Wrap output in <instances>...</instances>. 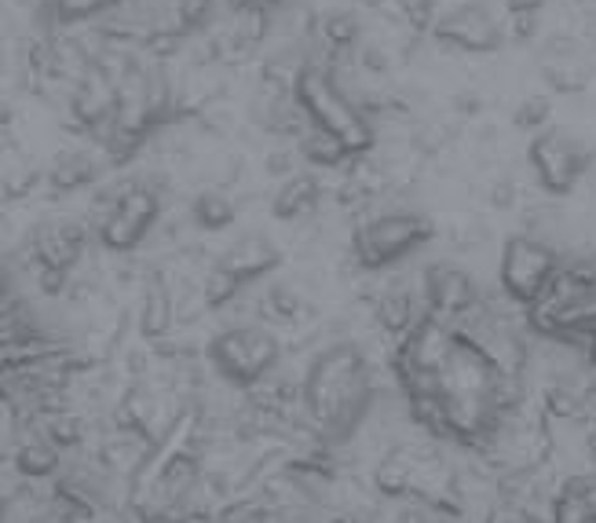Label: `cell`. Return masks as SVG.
Here are the masks:
<instances>
[{
    "label": "cell",
    "instance_id": "obj_6",
    "mask_svg": "<svg viewBox=\"0 0 596 523\" xmlns=\"http://www.w3.org/2000/svg\"><path fill=\"white\" fill-rule=\"evenodd\" d=\"M161 213V198L155 187H125V191L107 205L103 220H99V242L113 253H129L147 239Z\"/></svg>",
    "mask_w": 596,
    "mask_h": 523
},
{
    "label": "cell",
    "instance_id": "obj_32",
    "mask_svg": "<svg viewBox=\"0 0 596 523\" xmlns=\"http://www.w3.org/2000/svg\"><path fill=\"white\" fill-rule=\"evenodd\" d=\"M103 4H107V8H113V4H118V0H103Z\"/></svg>",
    "mask_w": 596,
    "mask_h": 523
},
{
    "label": "cell",
    "instance_id": "obj_2",
    "mask_svg": "<svg viewBox=\"0 0 596 523\" xmlns=\"http://www.w3.org/2000/svg\"><path fill=\"white\" fill-rule=\"evenodd\" d=\"M294 95L308 118L311 129L329 132L334 140H340V147L355 158L366 154L374 147V124L362 114V107L340 89L334 81V73L319 62H304L294 84Z\"/></svg>",
    "mask_w": 596,
    "mask_h": 523
},
{
    "label": "cell",
    "instance_id": "obj_9",
    "mask_svg": "<svg viewBox=\"0 0 596 523\" xmlns=\"http://www.w3.org/2000/svg\"><path fill=\"white\" fill-rule=\"evenodd\" d=\"M433 30H436L439 41L461 48V52H498L501 41H505L501 22L494 19L484 4L454 8V11H447V16L436 22Z\"/></svg>",
    "mask_w": 596,
    "mask_h": 523
},
{
    "label": "cell",
    "instance_id": "obj_34",
    "mask_svg": "<svg viewBox=\"0 0 596 523\" xmlns=\"http://www.w3.org/2000/svg\"><path fill=\"white\" fill-rule=\"evenodd\" d=\"M0 62H4V52H0Z\"/></svg>",
    "mask_w": 596,
    "mask_h": 523
},
{
    "label": "cell",
    "instance_id": "obj_22",
    "mask_svg": "<svg viewBox=\"0 0 596 523\" xmlns=\"http://www.w3.org/2000/svg\"><path fill=\"white\" fill-rule=\"evenodd\" d=\"M268 311L275 319H282V322H294L300 311H304V301H300V293L297 290H289V285H271L268 290Z\"/></svg>",
    "mask_w": 596,
    "mask_h": 523
},
{
    "label": "cell",
    "instance_id": "obj_31",
    "mask_svg": "<svg viewBox=\"0 0 596 523\" xmlns=\"http://www.w3.org/2000/svg\"><path fill=\"white\" fill-rule=\"evenodd\" d=\"M362 4H370V8H377V4H385V0H362Z\"/></svg>",
    "mask_w": 596,
    "mask_h": 523
},
{
    "label": "cell",
    "instance_id": "obj_33",
    "mask_svg": "<svg viewBox=\"0 0 596 523\" xmlns=\"http://www.w3.org/2000/svg\"><path fill=\"white\" fill-rule=\"evenodd\" d=\"M252 4H268V0H252Z\"/></svg>",
    "mask_w": 596,
    "mask_h": 523
},
{
    "label": "cell",
    "instance_id": "obj_3",
    "mask_svg": "<svg viewBox=\"0 0 596 523\" xmlns=\"http://www.w3.org/2000/svg\"><path fill=\"white\" fill-rule=\"evenodd\" d=\"M278 355H282L278 338L264 326H231L209 344L212 370L235 389H257L260 381H268L278 366Z\"/></svg>",
    "mask_w": 596,
    "mask_h": 523
},
{
    "label": "cell",
    "instance_id": "obj_7",
    "mask_svg": "<svg viewBox=\"0 0 596 523\" xmlns=\"http://www.w3.org/2000/svg\"><path fill=\"white\" fill-rule=\"evenodd\" d=\"M530 169H535L538 183L549 194H567L575 191L578 180L586 177L589 154L578 140H570L567 132H538L530 140Z\"/></svg>",
    "mask_w": 596,
    "mask_h": 523
},
{
    "label": "cell",
    "instance_id": "obj_8",
    "mask_svg": "<svg viewBox=\"0 0 596 523\" xmlns=\"http://www.w3.org/2000/svg\"><path fill=\"white\" fill-rule=\"evenodd\" d=\"M421 296H425L428 315L447 322V326H458L461 319H468L479 304H484V301H479V290H476L473 275L461 271V268H454V264L425 268Z\"/></svg>",
    "mask_w": 596,
    "mask_h": 523
},
{
    "label": "cell",
    "instance_id": "obj_21",
    "mask_svg": "<svg viewBox=\"0 0 596 523\" xmlns=\"http://www.w3.org/2000/svg\"><path fill=\"white\" fill-rule=\"evenodd\" d=\"M377 491L380 494H388V497H403L410 491V469L407 465H399L396 457H391V462H385V465H377Z\"/></svg>",
    "mask_w": 596,
    "mask_h": 523
},
{
    "label": "cell",
    "instance_id": "obj_19",
    "mask_svg": "<svg viewBox=\"0 0 596 523\" xmlns=\"http://www.w3.org/2000/svg\"><path fill=\"white\" fill-rule=\"evenodd\" d=\"M549 414L556 418H578L586 414V389H575V384H553L549 389Z\"/></svg>",
    "mask_w": 596,
    "mask_h": 523
},
{
    "label": "cell",
    "instance_id": "obj_20",
    "mask_svg": "<svg viewBox=\"0 0 596 523\" xmlns=\"http://www.w3.org/2000/svg\"><path fill=\"white\" fill-rule=\"evenodd\" d=\"M549 118H553V103H549V95H527L524 103L516 107V114H513L516 129H527V132H538V129H545V124H549Z\"/></svg>",
    "mask_w": 596,
    "mask_h": 523
},
{
    "label": "cell",
    "instance_id": "obj_30",
    "mask_svg": "<svg viewBox=\"0 0 596 523\" xmlns=\"http://www.w3.org/2000/svg\"><path fill=\"white\" fill-rule=\"evenodd\" d=\"M589 451H593V457H596V425H593V432H589Z\"/></svg>",
    "mask_w": 596,
    "mask_h": 523
},
{
    "label": "cell",
    "instance_id": "obj_12",
    "mask_svg": "<svg viewBox=\"0 0 596 523\" xmlns=\"http://www.w3.org/2000/svg\"><path fill=\"white\" fill-rule=\"evenodd\" d=\"M542 78L549 89L575 95V92H586V84L593 81V67L570 41H553L549 52L542 56Z\"/></svg>",
    "mask_w": 596,
    "mask_h": 523
},
{
    "label": "cell",
    "instance_id": "obj_11",
    "mask_svg": "<svg viewBox=\"0 0 596 523\" xmlns=\"http://www.w3.org/2000/svg\"><path fill=\"white\" fill-rule=\"evenodd\" d=\"M33 253L41 268L70 271L85 253V228L73 220H48L33 231Z\"/></svg>",
    "mask_w": 596,
    "mask_h": 523
},
{
    "label": "cell",
    "instance_id": "obj_24",
    "mask_svg": "<svg viewBox=\"0 0 596 523\" xmlns=\"http://www.w3.org/2000/svg\"><path fill=\"white\" fill-rule=\"evenodd\" d=\"M52 11H56V19H62V22H78V19L107 11V4H103V0H52Z\"/></svg>",
    "mask_w": 596,
    "mask_h": 523
},
{
    "label": "cell",
    "instance_id": "obj_23",
    "mask_svg": "<svg viewBox=\"0 0 596 523\" xmlns=\"http://www.w3.org/2000/svg\"><path fill=\"white\" fill-rule=\"evenodd\" d=\"M88 180H92V161H88V158H67V161H59L56 172H52V183L62 187V191L81 187Z\"/></svg>",
    "mask_w": 596,
    "mask_h": 523
},
{
    "label": "cell",
    "instance_id": "obj_16",
    "mask_svg": "<svg viewBox=\"0 0 596 523\" xmlns=\"http://www.w3.org/2000/svg\"><path fill=\"white\" fill-rule=\"evenodd\" d=\"M195 223L198 228H206V231H224V228H231L235 223V202L227 194H220V191H206V194H198L195 198Z\"/></svg>",
    "mask_w": 596,
    "mask_h": 523
},
{
    "label": "cell",
    "instance_id": "obj_5",
    "mask_svg": "<svg viewBox=\"0 0 596 523\" xmlns=\"http://www.w3.org/2000/svg\"><path fill=\"white\" fill-rule=\"evenodd\" d=\"M556 268H560V257H556L553 245H545L535 234H513L501 249V264H498L501 293L513 304L530 308L549 290Z\"/></svg>",
    "mask_w": 596,
    "mask_h": 523
},
{
    "label": "cell",
    "instance_id": "obj_18",
    "mask_svg": "<svg viewBox=\"0 0 596 523\" xmlns=\"http://www.w3.org/2000/svg\"><path fill=\"white\" fill-rule=\"evenodd\" d=\"M319 30H322V41L329 48H337V52H348V48L359 41V19H355L351 11H329Z\"/></svg>",
    "mask_w": 596,
    "mask_h": 523
},
{
    "label": "cell",
    "instance_id": "obj_10",
    "mask_svg": "<svg viewBox=\"0 0 596 523\" xmlns=\"http://www.w3.org/2000/svg\"><path fill=\"white\" fill-rule=\"evenodd\" d=\"M278 260H282V253H278V245L271 239H264V234H246V239H238L235 245L224 249L217 257V264H212V271H220L235 290H242V285L275 271Z\"/></svg>",
    "mask_w": 596,
    "mask_h": 523
},
{
    "label": "cell",
    "instance_id": "obj_1",
    "mask_svg": "<svg viewBox=\"0 0 596 523\" xmlns=\"http://www.w3.org/2000/svg\"><path fill=\"white\" fill-rule=\"evenodd\" d=\"M304 414L329 440H345L374 403L370 363L355 344H329L311 359L300 381Z\"/></svg>",
    "mask_w": 596,
    "mask_h": 523
},
{
    "label": "cell",
    "instance_id": "obj_29",
    "mask_svg": "<svg viewBox=\"0 0 596 523\" xmlns=\"http://www.w3.org/2000/svg\"><path fill=\"white\" fill-rule=\"evenodd\" d=\"M399 523H425V513H403Z\"/></svg>",
    "mask_w": 596,
    "mask_h": 523
},
{
    "label": "cell",
    "instance_id": "obj_13",
    "mask_svg": "<svg viewBox=\"0 0 596 523\" xmlns=\"http://www.w3.org/2000/svg\"><path fill=\"white\" fill-rule=\"evenodd\" d=\"M322 202V183L311 177V172H294V177H286L282 187L275 191L271 198V213L275 220H308L315 209Z\"/></svg>",
    "mask_w": 596,
    "mask_h": 523
},
{
    "label": "cell",
    "instance_id": "obj_14",
    "mask_svg": "<svg viewBox=\"0 0 596 523\" xmlns=\"http://www.w3.org/2000/svg\"><path fill=\"white\" fill-rule=\"evenodd\" d=\"M172 319H176V301H172L169 285L155 279L143 293V308H139V330H143L147 338H165V333L172 330Z\"/></svg>",
    "mask_w": 596,
    "mask_h": 523
},
{
    "label": "cell",
    "instance_id": "obj_17",
    "mask_svg": "<svg viewBox=\"0 0 596 523\" xmlns=\"http://www.w3.org/2000/svg\"><path fill=\"white\" fill-rule=\"evenodd\" d=\"M16 465H19V472H27V476H48V472L59 465L56 443H52V440L22 443L19 454H16Z\"/></svg>",
    "mask_w": 596,
    "mask_h": 523
},
{
    "label": "cell",
    "instance_id": "obj_28",
    "mask_svg": "<svg viewBox=\"0 0 596 523\" xmlns=\"http://www.w3.org/2000/svg\"><path fill=\"white\" fill-rule=\"evenodd\" d=\"M8 285H11V275H8V268H4V264H0V296H4V293H8Z\"/></svg>",
    "mask_w": 596,
    "mask_h": 523
},
{
    "label": "cell",
    "instance_id": "obj_25",
    "mask_svg": "<svg viewBox=\"0 0 596 523\" xmlns=\"http://www.w3.org/2000/svg\"><path fill=\"white\" fill-rule=\"evenodd\" d=\"M403 11L414 19V22H428L433 19V8H436V0H399Z\"/></svg>",
    "mask_w": 596,
    "mask_h": 523
},
{
    "label": "cell",
    "instance_id": "obj_26",
    "mask_svg": "<svg viewBox=\"0 0 596 523\" xmlns=\"http://www.w3.org/2000/svg\"><path fill=\"white\" fill-rule=\"evenodd\" d=\"M505 4H509L513 16H538L545 0H505Z\"/></svg>",
    "mask_w": 596,
    "mask_h": 523
},
{
    "label": "cell",
    "instance_id": "obj_4",
    "mask_svg": "<svg viewBox=\"0 0 596 523\" xmlns=\"http://www.w3.org/2000/svg\"><path fill=\"white\" fill-rule=\"evenodd\" d=\"M428 239H433V223L421 213H380L359 223V231H355V260L362 268L380 271L399 264Z\"/></svg>",
    "mask_w": 596,
    "mask_h": 523
},
{
    "label": "cell",
    "instance_id": "obj_27",
    "mask_svg": "<svg viewBox=\"0 0 596 523\" xmlns=\"http://www.w3.org/2000/svg\"><path fill=\"white\" fill-rule=\"evenodd\" d=\"M362 56H366V67H370L374 73L388 70V56H385V52H374V48H362Z\"/></svg>",
    "mask_w": 596,
    "mask_h": 523
},
{
    "label": "cell",
    "instance_id": "obj_15",
    "mask_svg": "<svg viewBox=\"0 0 596 523\" xmlns=\"http://www.w3.org/2000/svg\"><path fill=\"white\" fill-rule=\"evenodd\" d=\"M300 154L304 161H311V165H319V169H337L351 158L345 147H340V140H334V135L322 129H308L300 135Z\"/></svg>",
    "mask_w": 596,
    "mask_h": 523
}]
</instances>
